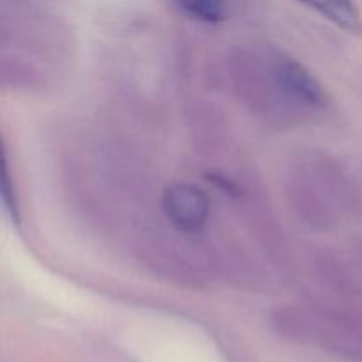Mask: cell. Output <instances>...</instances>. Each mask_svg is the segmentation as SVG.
<instances>
[{
  "instance_id": "obj_3",
  "label": "cell",
  "mask_w": 362,
  "mask_h": 362,
  "mask_svg": "<svg viewBox=\"0 0 362 362\" xmlns=\"http://www.w3.org/2000/svg\"><path fill=\"white\" fill-rule=\"evenodd\" d=\"M341 30L359 34L362 28L361 14L354 0H296Z\"/></svg>"
},
{
  "instance_id": "obj_1",
  "label": "cell",
  "mask_w": 362,
  "mask_h": 362,
  "mask_svg": "<svg viewBox=\"0 0 362 362\" xmlns=\"http://www.w3.org/2000/svg\"><path fill=\"white\" fill-rule=\"evenodd\" d=\"M233 83L253 112L272 124H297L327 106V92L304 64L272 48L239 49Z\"/></svg>"
},
{
  "instance_id": "obj_2",
  "label": "cell",
  "mask_w": 362,
  "mask_h": 362,
  "mask_svg": "<svg viewBox=\"0 0 362 362\" xmlns=\"http://www.w3.org/2000/svg\"><path fill=\"white\" fill-rule=\"evenodd\" d=\"M166 221L180 233L202 232L211 218V200L207 193L189 182L170 184L161 197Z\"/></svg>"
},
{
  "instance_id": "obj_4",
  "label": "cell",
  "mask_w": 362,
  "mask_h": 362,
  "mask_svg": "<svg viewBox=\"0 0 362 362\" xmlns=\"http://www.w3.org/2000/svg\"><path fill=\"white\" fill-rule=\"evenodd\" d=\"M170 4L194 23L221 25L228 20L232 0H170Z\"/></svg>"
}]
</instances>
